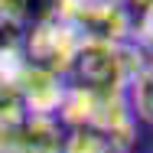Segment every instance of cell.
Returning <instances> with one entry per match:
<instances>
[{"instance_id": "7c38bea8", "label": "cell", "mask_w": 153, "mask_h": 153, "mask_svg": "<svg viewBox=\"0 0 153 153\" xmlns=\"http://www.w3.org/2000/svg\"><path fill=\"white\" fill-rule=\"evenodd\" d=\"M7 49H23V33L0 13V52H7Z\"/></svg>"}, {"instance_id": "52a82bcc", "label": "cell", "mask_w": 153, "mask_h": 153, "mask_svg": "<svg viewBox=\"0 0 153 153\" xmlns=\"http://www.w3.org/2000/svg\"><path fill=\"white\" fill-rule=\"evenodd\" d=\"M59 10H62V0H0V13L20 33L56 20Z\"/></svg>"}, {"instance_id": "30bf717a", "label": "cell", "mask_w": 153, "mask_h": 153, "mask_svg": "<svg viewBox=\"0 0 153 153\" xmlns=\"http://www.w3.org/2000/svg\"><path fill=\"white\" fill-rule=\"evenodd\" d=\"M20 117H23V104H20V98H16V88L7 85V82H0V134H3L10 124H16Z\"/></svg>"}, {"instance_id": "9c48e42d", "label": "cell", "mask_w": 153, "mask_h": 153, "mask_svg": "<svg viewBox=\"0 0 153 153\" xmlns=\"http://www.w3.org/2000/svg\"><path fill=\"white\" fill-rule=\"evenodd\" d=\"M65 153H114V147L94 130H65Z\"/></svg>"}, {"instance_id": "277c9868", "label": "cell", "mask_w": 153, "mask_h": 153, "mask_svg": "<svg viewBox=\"0 0 153 153\" xmlns=\"http://www.w3.org/2000/svg\"><path fill=\"white\" fill-rule=\"evenodd\" d=\"M78 46H82V36L59 16L23 33V56H26V62L46 68V72H56L62 78L68 75L72 62L78 56Z\"/></svg>"}, {"instance_id": "4fadbf2b", "label": "cell", "mask_w": 153, "mask_h": 153, "mask_svg": "<svg viewBox=\"0 0 153 153\" xmlns=\"http://www.w3.org/2000/svg\"><path fill=\"white\" fill-rule=\"evenodd\" d=\"M127 7L140 13V10H147V7H153V0H127Z\"/></svg>"}, {"instance_id": "ba28073f", "label": "cell", "mask_w": 153, "mask_h": 153, "mask_svg": "<svg viewBox=\"0 0 153 153\" xmlns=\"http://www.w3.org/2000/svg\"><path fill=\"white\" fill-rule=\"evenodd\" d=\"M127 101H130L134 117H140V121H147L153 127V59L143 62V68H140L137 78L130 82Z\"/></svg>"}, {"instance_id": "6da1fadb", "label": "cell", "mask_w": 153, "mask_h": 153, "mask_svg": "<svg viewBox=\"0 0 153 153\" xmlns=\"http://www.w3.org/2000/svg\"><path fill=\"white\" fill-rule=\"evenodd\" d=\"M59 124L65 130L101 134L114 147V153H127L137 140V117L130 111L127 94H98L88 88H78V85H68L65 101L59 108Z\"/></svg>"}, {"instance_id": "5b68a950", "label": "cell", "mask_w": 153, "mask_h": 153, "mask_svg": "<svg viewBox=\"0 0 153 153\" xmlns=\"http://www.w3.org/2000/svg\"><path fill=\"white\" fill-rule=\"evenodd\" d=\"M13 88H16V98L23 104V114H30V117H56L59 121V108L65 101V88H68L62 75L26 62Z\"/></svg>"}, {"instance_id": "8992f818", "label": "cell", "mask_w": 153, "mask_h": 153, "mask_svg": "<svg viewBox=\"0 0 153 153\" xmlns=\"http://www.w3.org/2000/svg\"><path fill=\"white\" fill-rule=\"evenodd\" d=\"M0 153H65V127L56 117L23 114L0 134Z\"/></svg>"}, {"instance_id": "7a4b0ae2", "label": "cell", "mask_w": 153, "mask_h": 153, "mask_svg": "<svg viewBox=\"0 0 153 153\" xmlns=\"http://www.w3.org/2000/svg\"><path fill=\"white\" fill-rule=\"evenodd\" d=\"M143 62H147V52L134 39H127V42L82 39L78 56L72 62L65 82L88 88V91H98V94H127L130 82L143 68Z\"/></svg>"}, {"instance_id": "3957f363", "label": "cell", "mask_w": 153, "mask_h": 153, "mask_svg": "<svg viewBox=\"0 0 153 153\" xmlns=\"http://www.w3.org/2000/svg\"><path fill=\"white\" fill-rule=\"evenodd\" d=\"M59 20L91 42H127L134 36V10L127 0H62Z\"/></svg>"}, {"instance_id": "8fae6325", "label": "cell", "mask_w": 153, "mask_h": 153, "mask_svg": "<svg viewBox=\"0 0 153 153\" xmlns=\"http://www.w3.org/2000/svg\"><path fill=\"white\" fill-rule=\"evenodd\" d=\"M140 49H153V7L140 10L134 20V36H130Z\"/></svg>"}]
</instances>
